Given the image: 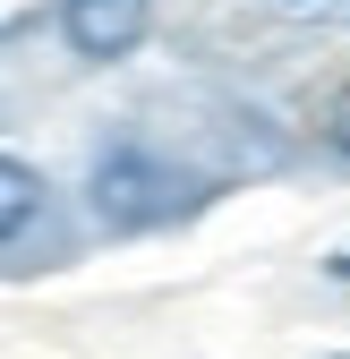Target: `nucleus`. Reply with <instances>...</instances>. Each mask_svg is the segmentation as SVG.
Here are the masks:
<instances>
[{
    "label": "nucleus",
    "mask_w": 350,
    "mask_h": 359,
    "mask_svg": "<svg viewBox=\"0 0 350 359\" xmlns=\"http://www.w3.org/2000/svg\"><path fill=\"white\" fill-rule=\"evenodd\" d=\"M325 146L350 163V86H333V103H325Z\"/></svg>",
    "instance_id": "nucleus-5"
},
{
    "label": "nucleus",
    "mask_w": 350,
    "mask_h": 359,
    "mask_svg": "<svg viewBox=\"0 0 350 359\" xmlns=\"http://www.w3.org/2000/svg\"><path fill=\"white\" fill-rule=\"evenodd\" d=\"M154 26V0H60V43L77 60H128Z\"/></svg>",
    "instance_id": "nucleus-2"
},
{
    "label": "nucleus",
    "mask_w": 350,
    "mask_h": 359,
    "mask_svg": "<svg viewBox=\"0 0 350 359\" xmlns=\"http://www.w3.org/2000/svg\"><path fill=\"white\" fill-rule=\"evenodd\" d=\"M85 197H94V214L111 222V231H154V222H171V214L197 205L188 171H171V163L146 154V146H111V154L94 163V180H85Z\"/></svg>",
    "instance_id": "nucleus-1"
},
{
    "label": "nucleus",
    "mask_w": 350,
    "mask_h": 359,
    "mask_svg": "<svg viewBox=\"0 0 350 359\" xmlns=\"http://www.w3.org/2000/svg\"><path fill=\"white\" fill-rule=\"evenodd\" d=\"M333 359H350V351H333Z\"/></svg>",
    "instance_id": "nucleus-6"
},
{
    "label": "nucleus",
    "mask_w": 350,
    "mask_h": 359,
    "mask_svg": "<svg viewBox=\"0 0 350 359\" xmlns=\"http://www.w3.org/2000/svg\"><path fill=\"white\" fill-rule=\"evenodd\" d=\"M34 214H43V180H34L26 163H9V154H0V248H9Z\"/></svg>",
    "instance_id": "nucleus-3"
},
{
    "label": "nucleus",
    "mask_w": 350,
    "mask_h": 359,
    "mask_svg": "<svg viewBox=\"0 0 350 359\" xmlns=\"http://www.w3.org/2000/svg\"><path fill=\"white\" fill-rule=\"evenodd\" d=\"M274 9L299 26H350V0H274Z\"/></svg>",
    "instance_id": "nucleus-4"
}]
</instances>
